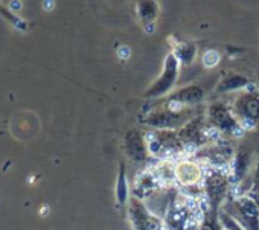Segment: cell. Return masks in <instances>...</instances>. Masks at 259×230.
<instances>
[{
	"mask_svg": "<svg viewBox=\"0 0 259 230\" xmlns=\"http://www.w3.org/2000/svg\"><path fill=\"white\" fill-rule=\"evenodd\" d=\"M180 73V61L174 55V52L168 54L163 61V69L160 76L145 90L144 98L147 99H160L165 95H171V90L177 84Z\"/></svg>",
	"mask_w": 259,
	"mask_h": 230,
	"instance_id": "obj_7",
	"label": "cell"
},
{
	"mask_svg": "<svg viewBox=\"0 0 259 230\" xmlns=\"http://www.w3.org/2000/svg\"><path fill=\"white\" fill-rule=\"evenodd\" d=\"M128 218L135 230H168L165 221L135 195L128 201Z\"/></svg>",
	"mask_w": 259,
	"mask_h": 230,
	"instance_id": "obj_8",
	"label": "cell"
},
{
	"mask_svg": "<svg viewBox=\"0 0 259 230\" xmlns=\"http://www.w3.org/2000/svg\"><path fill=\"white\" fill-rule=\"evenodd\" d=\"M233 188L229 172L223 169H210L203 180V194L206 197L207 210L220 212V207L226 203L230 189Z\"/></svg>",
	"mask_w": 259,
	"mask_h": 230,
	"instance_id": "obj_5",
	"label": "cell"
},
{
	"mask_svg": "<svg viewBox=\"0 0 259 230\" xmlns=\"http://www.w3.org/2000/svg\"><path fill=\"white\" fill-rule=\"evenodd\" d=\"M212 130L206 122V118L203 116H195L194 119H191L183 128L179 130V137L186 148H192V150H201L203 147L209 145V141L212 139Z\"/></svg>",
	"mask_w": 259,
	"mask_h": 230,
	"instance_id": "obj_9",
	"label": "cell"
},
{
	"mask_svg": "<svg viewBox=\"0 0 259 230\" xmlns=\"http://www.w3.org/2000/svg\"><path fill=\"white\" fill-rule=\"evenodd\" d=\"M203 63H204V66H206V67H215V66L220 63V55H218L215 51H209V52H206V54H204V57H203Z\"/></svg>",
	"mask_w": 259,
	"mask_h": 230,
	"instance_id": "obj_21",
	"label": "cell"
},
{
	"mask_svg": "<svg viewBox=\"0 0 259 230\" xmlns=\"http://www.w3.org/2000/svg\"><path fill=\"white\" fill-rule=\"evenodd\" d=\"M251 157H253V153L248 147H241L235 156H233V160L229 166V177H230V181L233 186L236 185H242V181L247 178L248 172L253 171L254 165L251 163Z\"/></svg>",
	"mask_w": 259,
	"mask_h": 230,
	"instance_id": "obj_11",
	"label": "cell"
},
{
	"mask_svg": "<svg viewBox=\"0 0 259 230\" xmlns=\"http://www.w3.org/2000/svg\"><path fill=\"white\" fill-rule=\"evenodd\" d=\"M122 150L130 160L136 163H144L151 157L145 134L138 128H130L125 133L122 141Z\"/></svg>",
	"mask_w": 259,
	"mask_h": 230,
	"instance_id": "obj_10",
	"label": "cell"
},
{
	"mask_svg": "<svg viewBox=\"0 0 259 230\" xmlns=\"http://www.w3.org/2000/svg\"><path fill=\"white\" fill-rule=\"evenodd\" d=\"M238 221L244 230H259V195L247 192L229 198L220 209Z\"/></svg>",
	"mask_w": 259,
	"mask_h": 230,
	"instance_id": "obj_2",
	"label": "cell"
},
{
	"mask_svg": "<svg viewBox=\"0 0 259 230\" xmlns=\"http://www.w3.org/2000/svg\"><path fill=\"white\" fill-rule=\"evenodd\" d=\"M174 55L177 57V60L180 61V64L189 66L197 55V44L194 43H182L180 46H177V49L174 51Z\"/></svg>",
	"mask_w": 259,
	"mask_h": 230,
	"instance_id": "obj_17",
	"label": "cell"
},
{
	"mask_svg": "<svg viewBox=\"0 0 259 230\" xmlns=\"http://www.w3.org/2000/svg\"><path fill=\"white\" fill-rule=\"evenodd\" d=\"M230 107L244 133L259 127V91L253 88L239 91Z\"/></svg>",
	"mask_w": 259,
	"mask_h": 230,
	"instance_id": "obj_4",
	"label": "cell"
},
{
	"mask_svg": "<svg viewBox=\"0 0 259 230\" xmlns=\"http://www.w3.org/2000/svg\"><path fill=\"white\" fill-rule=\"evenodd\" d=\"M136 10H138V16H139L141 23L148 31L150 29L148 26L154 25L157 17H159V11H160L159 4L157 2H139L136 5Z\"/></svg>",
	"mask_w": 259,
	"mask_h": 230,
	"instance_id": "obj_15",
	"label": "cell"
},
{
	"mask_svg": "<svg viewBox=\"0 0 259 230\" xmlns=\"http://www.w3.org/2000/svg\"><path fill=\"white\" fill-rule=\"evenodd\" d=\"M54 7V4L52 2H46V4H43V8H52Z\"/></svg>",
	"mask_w": 259,
	"mask_h": 230,
	"instance_id": "obj_23",
	"label": "cell"
},
{
	"mask_svg": "<svg viewBox=\"0 0 259 230\" xmlns=\"http://www.w3.org/2000/svg\"><path fill=\"white\" fill-rule=\"evenodd\" d=\"M195 108L197 107L185 108V107H179L169 101H165L163 105L156 107V108H150L141 118V124H144L153 130L179 131L191 119L198 116Z\"/></svg>",
	"mask_w": 259,
	"mask_h": 230,
	"instance_id": "obj_1",
	"label": "cell"
},
{
	"mask_svg": "<svg viewBox=\"0 0 259 230\" xmlns=\"http://www.w3.org/2000/svg\"><path fill=\"white\" fill-rule=\"evenodd\" d=\"M204 118L213 133H218L221 136H232V137H241L244 134V130L236 121L232 107L223 101L210 102L206 108Z\"/></svg>",
	"mask_w": 259,
	"mask_h": 230,
	"instance_id": "obj_3",
	"label": "cell"
},
{
	"mask_svg": "<svg viewBox=\"0 0 259 230\" xmlns=\"http://www.w3.org/2000/svg\"><path fill=\"white\" fill-rule=\"evenodd\" d=\"M203 168L194 160H182L174 166V180L185 188H195L204 180Z\"/></svg>",
	"mask_w": 259,
	"mask_h": 230,
	"instance_id": "obj_13",
	"label": "cell"
},
{
	"mask_svg": "<svg viewBox=\"0 0 259 230\" xmlns=\"http://www.w3.org/2000/svg\"><path fill=\"white\" fill-rule=\"evenodd\" d=\"M145 139L151 157H171L185 151V147L179 137V131L151 130L145 133Z\"/></svg>",
	"mask_w": 259,
	"mask_h": 230,
	"instance_id": "obj_6",
	"label": "cell"
},
{
	"mask_svg": "<svg viewBox=\"0 0 259 230\" xmlns=\"http://www.w3.org/2000/svg\"><path fill=\"white\" fill-rule=\"evenodd\" d=\"M248 192H254L259 195V159L256 160L253 172H251V181H250V191Z\"/></svg>",
	"mask_w": 259,
	"mask_h": 230,
	"instance_id": "obj_20",
	"label": "cell"
},
{
	"mask_svg": "<svg viewBox=\"0 0 259 230\" xmlns=\"http://www.w3.org/2000/svg\"><path fill=\"white\" fill-rule=\"evenodd\" d=\"M250 85V79L239 75V73H229L217 84V93H232V91H242L247 90Z\"/></svg>",
	"mask_w": 259,
	"mask_h": 230,
	"instance_id": "obj_14",
	"label": "cell"
},
{
	"mask_svg": "<svg viewBox=\"0 0 259 230\" xmlns=\"http://www.w3.org/2000/svg\"><path fill=\"white\" fill-rule=\"evenodd\" d=\"M218 218H220L221 225H223L224 230H244L242 225H241L238 221H235L230 215H227V213L223 212V210L218 212Z\"/></svg>",
	"mask_w": 259,
	"mask_h": 230,
	"instance_id": "obj_19",
	"label": "cell"
},
{
	"mask_svg": "<svg viewBox=\"0 0 259 230\" xmlns=\"http://www.w3.org/2000/svg\"><path fill=\"white\" fill-rule=\"evenodd\" d=\"M10 7H11L13 10H22L23 4H22V2H11V4H10Z\"/></svg>",
	"mask_w": 259,
	"mask_h": 230,
	"instance_id": "obj_22",
	"label": "cell"
},
{
	"mask_svg": "<svg viewBox=\"0 0 259 230\" xmlns=\"http://www.w3.org/2000/svg\"><path fill=\"white\" fill-rule=\"evenodd\" d=\"M197 230H223L221 221L218 218V212L207 210V213L203 216V221L200 222Z\"/></svg>",
	"mask_w": 259,
	"mask_h": 230,
	"instance_id": "obj_18",
	"label": "cell"
},
{
	"mask_svg": "<svg viewBox=\"0 0 259 230\" xmlns=\"http://www.w3.org/2000/svg\"><path fill=\"white\" fill-rule=\"evenodd\" d=\"M206 93H207V87L204 84H189V85H185L176 91H172L166 101L179 105V107H185V108H191V107H197L204 98H206Z\"/></svg>",
	"mask_w": 259,
	"mask_h": 230,
	"instance_id": "obj_12",
	"label": "cell"
},
{
	"mask_svg": "<svg viewBox=\"0 0 259 230\" xmlns=\"http://www.w3.org/2000/svg\"><path fill=\"white\" fill-rule=\"evenodd\" d=\"M128 183H126V174H125V165L119 163V174H117V183H116V200L117 204H125L130 201L128 198Z\"/></svg>",
	"mask_w": 259,
	"mask_h": 230,
	"instance_id": "obj_16",
	"label": "cell"
}]
</instances>
